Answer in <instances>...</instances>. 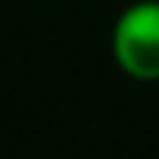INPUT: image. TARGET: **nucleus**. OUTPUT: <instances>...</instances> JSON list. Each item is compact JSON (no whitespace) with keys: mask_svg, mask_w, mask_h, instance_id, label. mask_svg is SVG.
<instances>
[{"mask_svg":"<svg viewBox=\"0 0 159 159\" xmlns=\"http://www.w3.org/2000/svg\"><path fill=\"white\" fill-rule=\"evenodd\" d=\"M109 50L128 78L159 81V0H134L116 16Z\"/></svg>","mask_w":159,"mask_h":159,"instance_id":"1","label":"nucleus"}]
</instances>
